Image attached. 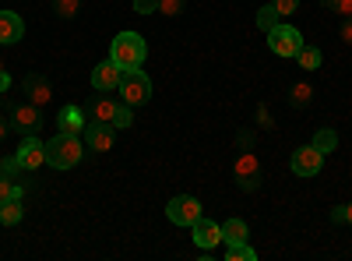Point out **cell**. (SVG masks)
Listing matches in <instances>:
<instances>
[{
    "label": "cell",
    "mask_w": 352,
    "mask_h": 261,
    "mask_svg": "<svg viewBox=\"0 0 352 261\" xmlns=\"http://www.w3.org/2000/svg\"><path fill=\"white\" fill-rule=\"evenodd\" d=\"M81 156H85V145H81L78 134H64L60 131L56 138L46 141V163L53 169H71V166L81 163Z\"/></svg>",
    "instance_id": "obj_1"
},
{
    "label": "cell",
    "mask_w": 352,
    "mask_h": 261,
    "mask_svg": "<svg viewBox=\"0 0 352 261\" xmlns=\"http://www.w3.org/2000/svg\"><path fill=\"white\" fill-rule=\"evenodd\" d=\"M144 56H148V46H144V39L138 32H120L113 39V64H120L124 71H134L144 64Z\"/></svg>",
    "instance_id": "obj_2"
},
{
    "label": "cell",
    "mask_w": 352,
    "mask_h": 261,
    "mask_svg": "<svg viewBox=\"0 0 352 261\" xmlns=\"http://www.w3.org/2000/svg\"><path fill=\"white\" fill-rule=\"evenodd\" d=\"M120 96H124V103L127 106H144L152 99V81H148V74H144L141 67H134V71H124V81H120Z\"/></svg>",
    "instance_id": "obj_3"
},
{
    "label": "cell",
    "mask_w": 352,
    "mask_h": 261,
    "mask_svg": "<svg viewBox=\"0 0 352 261\" xmlns=\"http://www.w3.org/2000/svg\"><path fill=\"white\" fill-rule=\"evenodd\" d=\"M232 177L243 191H257L261 187V159L254 156V149H240L236 163H232Z\"/></svg>",
    "instance_id": "obj_4"
},
{
    "label": "cell",
    "mask_w": 352,
    "mask_h": 261,
    "mask_svg": "<svg viewBox=\"0 0 352 261\" xmlns=\"http://www.w3.org/2000/svg\"><path fill=\"white\" fill-rule=\"evenodd\" d=\"M268 46H272V53H278V56H296V53L303 50V36H300V28L278 21L272 32H268Z\"/></svg>",
    "instance_id": "obj_5"
},
{
    "label": "cell",
    "mask_w": 352,
    "mask_h": 261,
    "mask_svg": "<svg viewBox=\"0 0 352 261\" xmlns=\"http://www.w3.org/2000/svg\"><path fill=\"white\" fill-rule=\"evenodd\" d=\"M166 216L173 226H194V219H201V201L194 194H176L166 205Z\"/></svg>",
    "instance_id": "obj_6"
},
{
    "label": "cell",
    "mask_w": 352,
    "mask_h": 261,
    "mask_svg": "<svg viewBox=\"0 0 352 261\" xmlns=\"http://www.w3.org/2000/svg\"><path fill=\"white\" fill-rule=\"evenodd\" d=\"M43 127V113L36 103H14L11 106V131L18 134H39Z\"/></svg>",
    "instance_id": "obj_7"
},
{
    "label": "cell",
    "mask_w": 352,
    "mask_h": 261,
    "mask_svg": "<svg viewBox=\"0 0 352 261\" xmlns=\"http://www.w3.org/2000/svg\"><path fill=\"white\" fill-rule=\"evenodd\" d=\"M14 156H18V163H21L25 173H36V169L46 163V141H39L36 134H25L21 149H18Z\"/></svg>",
    "instance_id": "obj_8"
},
{
    "label": "cell",
    "mask_w": 352,
    "mask_h": 261,
    "mask_svg": "<svg viewBox=\"0 0 352 261\" xmlns=\"http://www.w3.org/2000/svg\"><path fill=\"white\" fill-rule=\"evenodd\" d=\"M320 166H324V152H317L314 145H303V149L292 152V173L296 177H317Z\"/></svg>",
    "instance_id": "obj_9"
},
{
    "label": "cell",
    "mask_w": 352,
    "mask_h": 261,
    "mask_svg": "<svg viewBox=\"0 0 352 261\" xmlns=\"http://www.w3.org/2000/svg\"><path fill=\"white\" fill-rule=\"evenodd\" d=\"M124 81V67L113 64V61H102L99 67H92V89L96 92H116Z\"/></svg>",
    "instance_id": "obj_10"
},
{
    "label": "cell",
    "mask_w": 352,
    "mask_h": 261,
    "mask_svg": "<svg viewBox=\"0 0 352 261\" xmlns=\"http://www.w3.org/2000/svg\"><path fill=\"white\" fill-rule=\"evenodd\" d=\"M190 229H194V244H197L201 251H212L215 244H222V226L212 222V219H204V216H201V219H194Z\"/></svg>",
    "instance_id": "obj_11"
},
{
    "label": "cell",
    "mask_w": 352,
    "mask_h": 261,
    "mask_svg": "<svg viewBox=\"0 0 352 261\" xmlns=\"http://www.w3.org/2000/svg\"><path fill=\"white\" fill-rule=\"evenodd\" d=\"M25 96L28 103H36V106H46L53 99V89H50V78L46 74H25Z\"/></svg>",
    "instance_id": "obj_12"
},
{
    "label": "cell",
    "mask_w": 352,
    "mask_h": 261,
    "mask_svg": "<svg viewBox=\"0 0 352 261\" xmlns=\"http://www.w3.org/2000/svg\"><path fill=\"white\" fill-rule=\"evenodd\" d=\"M85 145L92 152H109L113 149V124H88L85 127Z\"/></svg>",
    "instance_id": "obj_13"
},
{
    "label": "cell",
    "mask_w": 352,
    "mask_h": 261,
    "mask_svg": "<svg viewBox=\"0 0 352 261\" xmlns=\"http://www.w3.org/2000/svg\"><path fill=\"white\" fill-rule=\"evenodd\" d=\"M113 109H116V99H109V92H99L92 106L85 109V117L88 124H113Z\"/></svg>",
    "instance_id": "obj_14"
},
{
    "label": "cell",
    "mask_w": 352,
    "mask_h": 261,
    "mask_svg": "<svg viewBox=\"0 0 352 261\" xmlns=\"http://www.w3.org/2000/svg\"><path fill=\"white\" fill-rule=\"evenodd\" d=\"M56 124H60L64 134H81L88 127V117H85L81 106H64L60 113H56Z\"/></svg>",
    "instance_id": "obj_15"
},
{
    "label": "cell",
    "mask_w": 352,
    "mask_h": 261,
    "mask_svg": "<svg viewBox=\"0 0 352 261\" xmlns=\"http://www.w3.org/2000/svg\"><path fill=\"white\" fill-rule=\"evenodd\" d=\"M21 32H25V25H21V18L14 14V11H0V43H18L21 39Z\"/></svg>",
    "instance_id": "obj_16"
},
{
    "label": "cell",
    "mask_w": 352,
    "mask_h": 261,
    "mask_svg": "<svg viewBox=\"0 0 352 261\" xmlns=\"http://www.w3.org/2000/svg\"><path fill=\"white\" fill-rule=\"evenodd\" d=\"M25 216L21 209V198H8V201H0V226H18Z\"/></svg>",
    "instance_id": "obj_17"
},
{
    "label": "cell",
    "mask_w": 352,
    "mask_h": 261,
    "mask_svg": "<svg viewBox=\"0 0 352 261\" xmlns=\"http://www.w3.org/2000/svg\"><path fill=\"white\" fill-rule=\"evenodd\" d=\"M247 237H250V229H247L243 219H229V222H222V240H226V244H243Z\"/></svg>",
    "instance_id": "obj_18"
},
{
    "label": "cell",
    "mask_w": 352,
    "mask_h": 261,
    "mask_svg": "<svg viewBox=\"0 0 352 261\" xmlns=\"http://www.w3.org/2000/svg\"><path fill=\"white\" fill-rule=\"evenodd\" d=\"M310 99H314V89H310V81H296L289 89V103L296 106V109H303V106H310Z\"/></svg>",
    "instance_id": "obj_19"
},
{
    "label": "cell",
    "mask_w": 352,
    "mask_h": 261,
    "mask_svg": "<svg viewBox=\"0 0 352 261\" xmlns=\"http://www.w3.org/2000/svg\"><path fill=\"white\" fill-rule=\"evenodd\" d=\"M310 145H314L317 152H324V156H328V152H335V145H338V134H335L331 127H320V131L314 134V141H310Z\"/></svg>",
    "instance_id": "obj_20"
},
{
    "label": "cell",
    "mask_w": 352,
    "mask_h": 261,
    "mask_svg": "<svg viewBox=\"0 0 352 261\" xmlns=\"http://www.w3.org/2000/svg\"><path fill=\"white\" fill-rule=\"evenodd\" d=\"M278 21H282V14L275 11V4H264V8L257 11V28H261V32H272Z\"/></svg>",
    "instance_id": "obj_21"
},
{
    "label": "cell",
    "mask_w": 352,
    "mask_h": 261,
    "mask_svg": "<svg viewBox=\"0 0 352 261\" xmlns=\"http://www.w3.org/2000/svg\"><path fill=\"white\" fill-rule=\"evenodd\" d=\"M296 61H300V67H303V71H317V67H320V50L303 43V50L296 53Z\"/></svg>",
    "instance_id": "obj_22"
},
{
    "label": "cell",
    "mask_w": 352,
    "mask_h": 261,
    "mask_svg": "<svg viewBox=\"0 0 352 261\" xmlns=\"http://www.w3.org/2000/svg\"><path fill=\"white\" fill-rule=\"evenodd\" d=\"M134 124V106H127L124 99L116 103V109H113V127H131Z\"/></svg>",
    "instance_id": "obj_23"
},
{
    "label": "cell",
    "mask_w": 352,
    "mask_h": 261,
    "mask_svg": "<svg viewBox=\"0 0 352 261\" xmlns=\"http://www.w3.org/2000/svg\"><path fill=\"white\" fill-rule=\"evenodd\" d=\"M226 258H229V261H254V258H257V251H254V247L243 240V244H229Z\"/></svg>",
    "instance_id": "obj_24"
},
{
    "label": "cell",
    "mask_w": 352,
    "mask_h": 261,
    "mask_svg": "<svg viewBox=\"0 0 352 261\" xmlns=\"http://www.w3.org/2000/svg\"><path fill=\"white\" fill-rule=\"evenodd\" d=\"M21 194H25V191L8 177V173H0V201H8V198H21Z\"/></svg>",
    "instance_id": "obj_25"
},
{
    "label": "cell",
    "mask_w": 352,
    "mask_h": 261,
    "mask_svg": "<svg viewBox=\"0 0 352 261\" xmlns=\"http://www.w3.org/2000/svg\"><path fill=\"white\" fill-rule=\"evenodd\" d=\"M53 11L60 18H74L81 11V0H53Z\"/></svg>",
    "instance_id": "obj_26"
},
{
    "label": "cell",
    "mask_w": 352,
    "mask_h": 261,
    "mask_svg": "<svg viewBox=\"0 0 352 261\" xmlns=\"http://www.w3.org/2000/svg\"><path fill=\"white\" fill-rule=\"evenodd\" d=\"M328 11H338L342 18H352V0H324Z\"/></svg>",
    "instance_id": "obj_27"
},
{
    "label": "cell",
    "mask_w": 352,
    "mask_h": 261,
    "mask_svg": "<svg viewBox=\"0 0 352 261\" xmlns=\"http://www.w3.org/2000/svg\"><path fill=\"white\" fill-rule=\"evenodd\" d=\"M272 4H275V11H278L282 18H289V14L300 11V0H272Z\"/></svg>",
    "instance_id": "obj_28"
},
{
    "label": "cell",
    "mask_w": 352,
    "mask_h": 261,
    "mask_svg": "<svg viewBox=\"0 0 352 261\" xmlns=\"http://www.w3.org/2000/svg\"><path fill=\"white\" fill-rule=\"evenodd\" d=\"M184 11V0H159V14H169V18H176Z\"/></svg>",
    "instance_id": "obj_29"
},
{
    "label": "cell",
    "mask_w": 352,
    "mask_h": 261,
    "mask_svg": "<svg viewBox=\"0 0 352 261\" xmlns=\"http://www.w3.org/2000/svg\"><path fill=\"white\" fill-rule=\"evenodd\" d=\"M0 173H8V177L14 180V177H18V173H25V169H21V163H18V156H11V159H4V163H0Z\"/></svg>",
    "instance_id": "obj_30"
},
{
    "label": "cell",
    "mask_w": 352,
    "mask_h": 261,
    "mask_svg": "<svg viewBox=\"0 0 352 261\" xmlns=\"http://www.w3.org/2000/svg\"><path fill=\"white\" fill-rule=\"evenodd\" d=\"M257 124H261L264 131H272V127H275V121H272V109H268V106H264V103L257 106Z\"/></svg>",
    "instance_id": "obj_31"
},
{
    "label": "cell",
    "mask_w": 352,
    "mask_h": 261,
    "mask_svg": "<svg viewBox=\"0 0 352 261\" xmlns=\"http://www.w3.org/2000/svg\"><path fill=\"white\" fill-rule=\"evenodd\" d=\"M331 219H335V222H345V226H352V201H349V205H338V209L331 212Z\"/></svg>",
    "instance_id": "obj_32"
},
{
    "label": "cell",
    "mask_w": 352,
    "mask_h": 261,
    "mask_svg": "<svg viewBox=\"0 0 352 261\" xmlns=\"http://www.w3.org/2000/svg\"><path fill=\"white\" fill-rule=\"evenodd\" d=\"M134 11L138 14H152V11H159V0H134Z\"/></svg>",
    "instance_id": "obj_33"
},
{
    "label": "cell",
    "mask_w": 352,
    "mask_h": 261,
    "mask_svg": "<svg viewBox=\"0 0 352 261\" xmlns=\"http://www.w3.org/2000/svg\"><path fill=\"white\" fill-rule=\"evenodd\" d=\"M8 89H11V74H8L4 61H0V92H8Z\"/></svg>",
    "instance_id": "obj_34"
},
{
    "label": "cell",
    "mask_w": 352,
    "mask_h": 261,
    "mask_svg": "<svg viewBox=\"0 0 352 261\" xmlns=\"http://www.w3.org/2000/svg\"><path fill=\"white\" fill-rule=\"evenodd\" d=\"M342 39L352 46V18H345V21H342Z\"/></svg>",
    "instance_id": "obj_35"
},
{
    "label": "cell",
    "mask_w": 352,
    "mask_h": 261,
    "mask_svg": "<svg viewBox=\"0 0 352 261\" xmlns=\"http://www.w3.org/2000/svg\"><path fill=\"white\" fill-rule=\"evenodd\" d=\"M8 131H11V121H4V117H0V141L8 138Z\"/></svg>",
    "instance_id": "obj_36"
},
{
    "label": "cell",
    "mask_w": 352,
    "mask_h": 261,
    "mask_svg": "<svg viewBox=\"0 0 352 261\" xmlns=\"http://www.w3.org/2000/svg\"><path fill=\"white\" fill-rule=\"evenodd\" d=\"M250 145H254V138L243 131V134H240V149H250Z\"/></svg>",
    "instance_id": "obj_37"
},
{
    "label": "cell",
    "mask_w": 352,
    "mask_h": 261,
    "mask_svg": "<svg viewBox=\"0 0 352 261\" xmlns=\"http://www.w3.org/2000/svg\"><path fill=\"white\" fill-rule=\"evenodd\" d=\"M0 96H4V92H0Z\"/></svg>",
    "instance_id": "obj_38"
}]
</instances>
